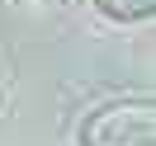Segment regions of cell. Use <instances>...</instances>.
I'll use <instances>...</instances> for the list:
<instances>
[{"label": "cell", "mask_w": 156, "mask_h": 146, "mask_svg": "<svg viewBox=\"0 0 156 146\" xmlns=\"http://www.w3.org/2000/svg\"><path fill=\"white\" fill-rule=\"evenodd\" d=\"M109 19H151L156 14V0H95Z\"/></svg>", "instance_id": "7a4b0ae2"}, {"label": "cell", "mask_w": 156, "mask_h": 146, "mask_svg": "<svg viewBox=\"0 0 156 146\" xmlns=\"http://www.w3.org/2000/svg\"><path fill=\"white\" fill-rule=\"evenodd\" d=\"M80 146H156V108L151 99L99 104L80 123Z\"/></svg>", "instance_id": "6da1fadb"}]
</instances>
